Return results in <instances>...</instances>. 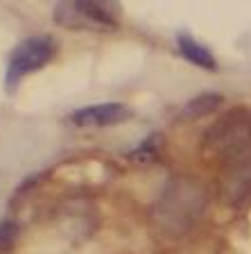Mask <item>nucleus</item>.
<instances>
[{"label": "nucleus", "instance_id": "6e6552de", "mask_svg": "<svg viewBox=\"0 0 251 254\" xmlns=\"http://www.w3.org/2000/svg\"><path fill=\"white\" fill-rule=\"evenodd\" d=\"M222 102H224L222 93L206 91V93H199L195 95L193 100L186 102V107L181 109V116L188 118V121H197V118H204L208 114H213V111H217L222 107Z\"/></svg>", "mask_w": 251, "mask_h": 254}, {"label": "nucleus", "instance_id": "39448f33", "mask_svg": "<svg viewBox=\"0 0 251 254\" xmlns=\"http://www.w3.org/2000/svg\"><path fill=\"white\" fill-rule=\"evenodd\" d=\"M251 195V148L222 161L217 197L224 206H240Z\"/></svg>", "mask_w": 251, "mask_h": 254}, {"label": "nucleus", "instance_id": "f257e3e1", "mask_svg": "<svg viewBox=\"0 0 251 254\" xmlns=\"http://www.w3.org/2000/svg\"><path fill=\"white\" fill-rule=\"evenodd\" d=\"M210 202V190L199 177L174 175L163 184L152 206V222L165 236H181L190 232Z\"/></svg>", "mask_w": 251, "mask_h": 254}, {"label": "nucleus", "instance_id": "9d476101", "mask_svg": "<svg viewBox=\"0 0 251 254\" xmlns=\"http://www.w3.org/2000/svg\"><path fill=\"white\" fill-rule=\"evenodd\" d=\"M16 234H18V227H16V222L11 220H5L0 222V252H5L11 243H14Z\"/></svg>", "mask_w": 251, "mask_h": 254}, {"label": "nucleus", "instance_id": "f03ea898", "mask_svg": "<svg viewBox=\"0 0 251 254\" xmlns=\"http://www.w3.org/2000/svg\"><path fill=\"white\" fill-rule=\"evenodd\" d=\"M251 148V109L249 107H233L222 114L213 125L204 132L201 150L210 157L224 159Z\"/></svg>", "mask_w": 251, "mask_h": 254}, {"label": "nucleus", "instance_id": "423d86ee", "mask_svg": "<svg viewBox=\"0 0 251 254\" xmlns=\"http://www.w3.org/2000/svg\"><path fill=\"white\" fill-rule=\"evenodd\" d=\"M131 118L129 107L120 102H100V105L75 109L68 116V123L75 127H109Z\"/></svg>", "mask_w": 251, "mask_h": 254}, {"label": "nucleus", "instance_id": "1a4fd4ad", "mask_svg": "<svg viewBox=\"0 0 251 254\" xmlns=\"http://www.w3.org/2000/svg\"><path fill=\"white\" fill-rule=\"evenodd\" d=\"M158 143H161V136H158V134H152V136L147 138V141H143L141 145H138V150H134V152H131V157H134V159H141V161L156 157Z\"/></svg>", "mask_w": 251, "mask_h": 254}, {"label": "nucleus", "instance_id": "0eeeda50", "mask_svg": "<svg viewBox=\"0 0 251 254\" xmlns=\"http://www.w3.org/2000/svg\"><path fill=\"white\" fill-rule=\"evenodd\" d=\"M177 48L186 62L195 64V66H199V68H204V70H217V62H215L213 53H210L208 48L201 46L197 39L190 37V34H186V32L177 34Z\"/></svg>", "mask_w": 251, "mask_h": 254}, {"label": "nucleus", "instance_id": "20e7f679", "mask_svg": "<svg viewBox=\"0 0 251 254\" xmlns=\"http://www.w3.org/2000/svg\"><path fill=\"white\" fill-rule=\"evenodd\" d=\"M54 53H57V43H54L52 37H48V34L23 39L9 53V59H7L5 89L14 91L25 75L34 73V70L43 68L46 64L52 62Z\"/></svg>", "mask_w": 251, "mask_h": 254}, {"label": "nucleus", "instance_id": "7ed1b4c3", "mask_svg": "<svg viewBox=\"0 0 251 254\" xmlns=\"http://www.w3.org/2000/svg\"><path fill=\"white\" fill-rule=\"evenodd\" d=\"M120 7L115 0H59L54 23L66 30L104 32L118 27Z\"/></svg>", "mask_w": 251, "mask_h": 254}]
</instances>
